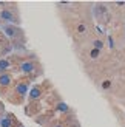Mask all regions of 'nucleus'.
I'll return each instance as SVG.
<instances>
[{"mask_svg": "<svg viewBox=\"0 0 125 127\" xmlns=\"http://www.w3.org/2000/svg\"><path fill=\"white\" fill-rule=\"evenodd\" d=\"M0 20L5 22V25L9 23V25H17L19 27V23H20L19 16L14 12V9H11V8H2L0 9Z\"/></svg>", "mask_w": 125, "mask_h": 127, "instance_id": "obj_1", "label": "nucleus"}, {"mask_svg": "<svg viewBox=\"0 0 125 127\" xmlns=\"http://www.w3.org/2000/svg\"><path fill=\"white\" fill-rule=\"evenodd\" d=\"M39 70H40V67L36 61H23L19 65V71L22 74H34L36 76L39 73Z\"/></svg>", "mask_w": 125, "mask_h": 127, "instance_id": "obj_2", "label": "nucleus"}, {"mask_svg": "<svg viewBox=\"0 0 125 127\" xmlns=\"http://www.w3.org/2000/svg\"><path fill=\"white\" fill-rule=\"evenodd\" d=\"M3 33H5V36L6 37H9V39H12V40H17V39H23V30L20 28V27H17V25H9V23H6V25H3Z\"/></svg>", "mask_w": 125, "mask_h": 127, "instance_id": "obj_3", "label": "nucleus"}, {"mask_svg": "<svg viewBox=\"0 0 125 127\" xmlns=\"http://www.w3.org/2000/svg\"><path fill=\"white\" fill-rule=\"evenodd\" d=\"M28 90H29V81H19L16 84V88H14V95H17L19 99H22L28 95Z\"/></svg>", "mask_w": 125, "mask_h": 127, "instance_id": "obj_4", "label": "nucleus"}, {"mask_svg": "<svg viewBox=\"0 0 125 127\" xmlns=\"http://www.w3.org/2000/svg\"><path fill=\"white\" fill-rule=\"evenodd\" d=\"M42 95H43V88L40 85H34L28 93V99L29 101H39L42 98Z\"/></svg>", "mask_w": 125, "mask_h": 127, "instance_id": "obj_5", "label": "nucleus"}, {"mask_svg": "<svg viewBox=\"0 0 125 127\" xmlns=\"http://www.w3.org/2000/svg\"><path fill=\"white\" fill-rule=\"evenodd\" d=\"M42 110V105L40 102H37V101H29V105H26V109H25V113L29 116H33L36 115L37 112H40Z\"/></svg>", "mask_w": 125, "mask_h": 127, "instance_id": "obj_6", "label": "nucleus"}, {"mask_svg": "<svg viewBox=\"0 0 125 127\" xmlns=\"http://www.w3.org/2000/svg\"><path fill=\"white\" fill-rule=\"evenodd\" d=\"M12 84V74L11 73H3V74H0V88H6V87H9Z\"/></svg>", "mask_w": 125, "mask_h": 127, "instance_id": "obj_7", "label": "nucleus"}, {"mask_svg": "<svg viewBox=\"0 0 125 127\" xmlns=\"http://www.w3.org/2000/svg\"><path fill=\"white\" fill-rule=\"evenodd\" d=\"M14 115L12 113H6V115L0 119V127H12L14 126Z\"/></svg>", "mask_w": 125, "mask_h": 127, "instance_id": "obj_8", "label": "nucleus"}, {"mask_svg": "<svg viewBox=\"0 0 125 127\" xmlns=\"http://www.w3.org/2000/svg\"><path fill=\"white\" fill-rule=\"evenodd\" d=\"M9 67H11V61L9 59H0V74H3V73H6L9 70Z\"/></svg>", "mask_w": 125, "mask_h": 127, "instance_id": "obj_9", "label": "nucleus"}, {"mask_svg": "<svg viewBox=\"0 0 125 127\" xmlns=\"http://www.w3.org/2000/svg\"><path fill=\"white\" fill-rule=\"evenodd\" d=\"M56 110L60 112V113H68L70 112V107H68V104L63 102V101H59V102L56 104Z\"/></svg>", "mask_w": 125, "mask_h": 127, "instance_id": "obj_10", "label": "nucleus"}, {"mask_svg": "<svg viewBox=\"0 0 125 127\" xmlns=\"http://www.w3.org/2000/svg\"><path fill=\"white\" fill-rule=\"evenodd\" d=\"M93 45H94L96 50H101V48L104 47V43H102V40H94V43H93Z\"/></svg>", "mask_w": 125, "mask_h": 127, "instance_id": "obj_11", "label": "nucleus"}, {"mask_svg": "<svg viewBox=\"0 0 125 127\" xmlns=\"http://www.w3.org/2000/svg\"><path fill=\"white\" fill-rule=\"evenodd\" d=\"M90 56H91L93 59H96L97 56H99V50H96V48H93V50H91V53H90Z\"/></svg>", "mask_w": 125, "mask_h": 127, "instance_id": "obj_12", "label": "nucleus"}, {"mask_svg": "<svg viewBox=\"0 0 125 127\" xmlns=\"http://www.w3.org/2000/svg\"><path fill=\"white\" fill-rule=\"evenodd\" d=\"M79 33H83V31H85V27H83V25H79Z\"/></svg>", "mask_w": 125, "mask_h": 127, "instance_id": "obj_13", "label": "nucleus"}, {"mask_svg": "<svg viewBox=\"0 0 125 127\" xmlns=\"http://www.w3.org/2000/svg\"><path fill=\"white\" fill-rule=\"evenodd\" d=\"M53 127H65V126H63V124H60V123H56Z\"/></svg>", "mask_w": 125, "mask_h": 127, "instance_id": "obj_14", "label": "nucleus"}, {"mask_svg": "<svg viewBox=\"0 0 125 127\" xmlns=\"http://www.w3.org/2000/svg\"><path fill=\"white\" fill-rule=\"evenodd\" d=\"M107 87H110V82L105 81V82H104V88H107Z\"/></svg>", "mask_w": 125, "mask_h": 127, "instance_id": "obj_15", "label": "nucleus"}, {"mask_svg": "<svg viewBox=\"0 0 125 127\" xmlns=\"http://www.w3.org/2000/svg\"><path fill=\"white\" fill-rule=\"evenodd\" d=\"M17 127H25V126H22V124H19V126H17Z\"/></svg>", "mask_w": 125, "mask_h": 127, "instance_id": "obj_16", "label": "nucleus"}]
</instances>
